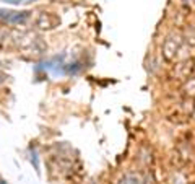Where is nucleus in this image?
I'll return each mask as SVG.
<instances>
[{"label": "nucleus", "mask_w": 195, "mask_h": 184, "mask_svg": "<svg viewBox=\"0 0 195 184\" xmlns=\"http://www.w3.org/2000/svg\"><path fill=\"white\" fill-rule=\"evenodd\" d=\"M0 184H7V183H5V181L2 179V178H0Z\"/></svg>", "instance_id": "20e7f679"}, {"label": "nucleus", "mask_w": 195, "mask_h": 184, "mask_svg": "<svg viewBox=\"0 0 195 184\" xmlns=\"http://www.w3.org/2000/svg\"><path fill=\"white\" fill-rule=\"evenodd\" d=\"M31 13L29 12H13V10H0V20L12 23V25H23L26 23Z\"/></svg>", "instance_id": "f257e3e1"}, {"label": "nucleus", "mask_w": 195, "mask_h": 184, "mask_svg": "<svg viewBox=\"0 0 195 184\" xmlns=\"http://www.w3.org/2000/svg\"><path fill=\"white\" fill-rule=\"evenodd\" d=\"M31 163H34V169L39 173V161H37V155L34 150H31Z\"/></svg>", "instance_id": "f03ea898"}, {"label": "nucleus", "mask_w": 195, "mask_h": 184, "mask_svg": "<svg viewBox=\"0 0 195 184\" xmlns=\"http://www.w3.org/2000/svg\"><path fill=\"white\" fill-rule=\"evenodd\" d=\"M0 2H7V3H12V5H18V3H21V0H0Z\"/></svg>", "instance_id": "7ed1b4c3"}]
</instances>
